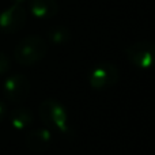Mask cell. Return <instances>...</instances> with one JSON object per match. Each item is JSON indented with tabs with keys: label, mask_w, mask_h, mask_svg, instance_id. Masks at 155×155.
Segmentation results:
<instances>
[{
	"label": "cell",
	"mask_w": 155,
	"mask_h": 155,
	"mask_svg": "<svg viewBox=\"0 0 155 155\" xmlns=\"http://www.w3.org/2000/svg\"><path fill=\"white\" fill-rule=\"evenodd\" d=\"M48 38L54 45H64L71 40V30L63 25H56L49 29Z\"/></svg>",
	"instance_id": "30bf717a"
},
{
	"label": "cell",
	"mask_w": 155,
	"mask_h": 155,
	"mask_svg": "<svg viewBox=\"0 0 155 155\" xmlns=\"http://www.w3.org/2000/svg\"><path fill=\"white\" fill-rule=\"evenodd\" d=\"M48 44L40 35H27L16 44L14 49V57L16 63L25 67L34 65L46 56Z\"/></svg>",
	"instance_id": "6da1fadb"
},
{
	"label": "cell",
	"mask_w": 155,
	"mask_h": 155,
	"mask_svg": "<svg viewBox=\"0 0 155 155\" xmlns=\"http://www.w3.org/2000/svg\"><path fill=\"white\" fill-rule=\"evenodd\" d=\"M29 10L34 18L49 19L59 12V4L56 0H29Z\"/></svg>",
	"instance_id": "ba28073f"
},
{
	"label": "cell",
	"mask_w": 155,
	"mask_h": 155,
	"mask_svg": "<svg viewBox=\"0 0 155 155\" xmlns=\"http://www.w3.org/2000/svg\"><path fill=\"white\" fill-rule=\"evenodd\" d=\"M11 2H12V4H23L27 0H11Z\"/></svg>",
	"instance_id": "4fadbf2b"
},
{
	"label": "cell",
	"mask_w": 155,
	"mask_h": 155,
	"mask_svg": "<svg viewBox=\"0 0 155 155\" xmlns=\"http://www.w3.org/2000/svg\"><path fill=\"white\" fill-rule=\"evenodd\" d=\"M3 93L5 98L14 104H22L29 97L30 82L22 74H14L5 79L3 84Z\"/></svg>",
	"instance_id": "5b68a950"
},
{
	"label": "cell",
	"mask_w": 155,
	"mask_h": 155,
	"mask_svg": "<svg viewBox=\"0 0 155 155\" xmlns=\"http://www.w3.org/2000/svg\"><path fill=\"white\" fill-rule=\"evenodd\" d=\"M26 23V10L22 4H11L0 12V30L5 34H12Z\"/></svg>",
	"instance_id": "8992f818"
},
{
	"label": "cell",
	"mask_w": 155,
	"mask_h": 155,
	"mask_svg": "<svg viewBox=\"0 0 155 155\" xmlns=\"http://www.w3.org/2000/svg\"><path fill=\"white\" fill-rule=\"evenodd\" d=\"M38 113H40V117L44 121V124H46L51 128L57 129L64 135L70 134L71 129L68 125V114L61 102H59L54 98L45 99L41 102Z\"/></svg>",
	"instance_id": "7a4b0ae2"
},
{
	"label": "cell",
	"mask_w": 155,
	"mask_h": 155,
	"mask_svg": "<svg viewBox=\"0 0 155 155\" xmlns=\"http://www.w3.org/2000/svg\"><path fill=\"white\" fill-rule=\"evenodd\" d=\"M125 56L132 65L140 70L155 67V42L137 41L125 48Z\"/></svg>",
	"instance_id": "3957f363"
},
{
	"label": "cell",
	"mask_w": 155,
	"mask_h": 155,
	"mask_svg": "<svg viewBox=\"0 0 155 155\" xmlns=\"http://www.w3.org/2000/svg\"><path fill=\"white\" fill-rule=\"evenodd\" d=\"M120 79L118 68L109 61L98 63L88 74V83L95 90H105L114 86Z\"/></svg>",
	"instance_id": "277c9868"
},
{
	"label": "cell",
	"mask_w": 155,
	"mask_h": 155,
	"mask_svg": "<svg viewBox=\"0 0 155 155\" xmlns=\"http://www.w3.org/2000/svg\"><path fill=\"white\" fill-rule=\"evenodd\" d=\"M5 113H7V107H5L4 102H3V101H0V123H2V120H3V118H4Z\"/></svg>",
	"instance_id": "7c38bea8"
},
{
	"label": "cell",
	"mask_w": 155,
	"mask_h": 155,
	"mask_svg": "<svg viewBox=\"0 0 155 155\" xmlns=\"http://www.w3.org/2000/svg\"><path fill=\"white\" fill-rule=\"evenodd\" d=\"M51 140H52L51 131L45 128L34 129V131L29 132L25 136V143H26L27 148L31 150L33 153H44L45 150H48Z\"/></svg>",
	"instance_id": "52a82bcc"
},
{
	"label": "cell",
	"mask_w": 155,
	"mask_h": 155,
	"mask_svg": "<svg viewBox=\"0 0 155 155\" xmlns=\"http://www.w3.org/2000/svg\"><path fill=\"white\" fill-rule=\"evenodd\" d=\"M11 70V60L7 54L0 52V75H4Z\"/></svg>",
	"instance_id": "8fae6325"
},
{
	"label": "cell",
	"mask_w": 155,
	"mask_h": 155,
	"mask_svg": "<svg viewBox=\"0 0 155 155\" xmlns=\"http://www.w3.org/2000/svg\"><path fill=\"white\" fill-rule=\"evenodd\" d=\"M10 120H11V124H12L14 128L22 131V129L29 128L33 124V121H34V114L31 113L30 109L18 107V109H15L11 113Z\"/></svg>",
	"instance_id": "9c48e42d"
}]
</instances>
